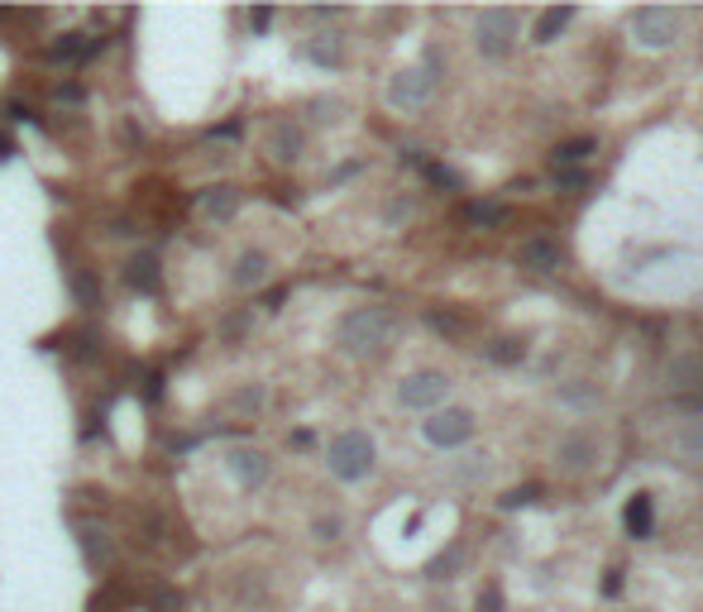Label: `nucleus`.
I'll return each mask as SVG.
<instances>
[{"instance_id": "c756f323", "label": "nucleus", "mask_w": 703, "mask_h": 612, "mask_svg": "<svg viewBox=\"0 0 703 612\" xmlns=\"http://www.w3.org/2000/svg\"><path fill=\"white\" fill-rule=\"evenodd\" d=\"M527 503H536V488H522V493L507 498V507H527Z\"/></svg>"}, {"instance_id": "6ab92c4d", "label": "nucleus", "mask_w": 703, "mask_h": 612, "mask_svg": "<svg viewBox=\"0 0 703 612\" xmlns=\"http://www.w3.org/2000/svg\"><path fill=\"white\" fill-rule=\"evenodd\" d=\"M125 283L139 287V292H149L158 283V254H134L130 268H125Z\"/></svg>"}, {"instance_id": "1a4fd4ad", "label": "nucleus", "mask_w": 703, "mask_h": 612, "mask_svg": "<svg viewBox=\"0 0 703 612\" xmlns=\"http://www.w3.org/2000/svg\"><path fill=\"white\" fill-rule=\"evenodd\" d=\"M225 469H230V479L240 483V488H264L268 474H273V459L264 455V450H254V445H240V450H230L225 455Z\"/></svg>"}, {"instance_id": "a878e982", "label": "nucleus", "mask_w": 703, "mask_h": 612, "mask_svg": "<svg viewBox=\"0 0 703 612\" xmlns=\"http://www.w3.org/2000/svg\"><path fill=\"white\" fill-rule=\"evenodd\" d=\"M311 536H316V541H340V536H345V517H335V512H330V517H316V522H311Z\"/></svg>"}, {"instance_id": "f8f14e48", "label": "nucleus", "mask_w": 703, "mask_h": 612, "mask_svg": "<svg viewBox=\"0 0 703 612\" xmlns=\"http://www.w3.org/2000/svg\"><path fill=\"white\" fill-rule=\"evenodd\" d=\"M273 278V259H268L264 249H240L235 263H230V283L240 287V292H254V287H264Z\"/></svg>"}, {"instance_id": "bb28decb", "label": "nucleus", "mask_w": 703, "mask_h": 612, "mask_svg": "<svg viewBox=\"0 0 703 612\" xmlns=\"http://www.w3.org/2000/svg\"><path fill=\"white\" fill-rule=\"evenodd\" d=\"M464 565V550L455 546L450 555H440V560H431V579H455V569Z\"/></svg>"}, {"instance_id": "6e6552de", "label": "nucleus", "mask_w": 703, "mask_h": 612, "mask_svg": "<svg viewBox=\"0 0 703 612\" xmlns=\"http://www.w3.org/2000/svg\"><path fill=\"white\" fill-rule=\"evenodd\" d=\"M598 459H603V440H598V431H589V426H574V431H565V436L555 440V469H560L565 479L594 474Z\"/></svg>"}, {"instance_id": "2f4dec72", "label": "nucleus", "mask_w": 703, "mask_h": 612, "mask_svg": "<svg viewBox=\"0 0 703 612\" xmlns=\"http://www.w3.org/2000/svg\"><path fill=\"white\" fill-rule=\"evenodd\" d=\"M0 158H10V139H0Z\"/></svg>"}, {"instance_id": "2eb2a0df", "label": "nucleus", "mask_w": 703, "mask_h": 612, "mask_svg": "<svg viewBox=\"0 0 703 612\" xmlns=\"http://www.w3.org/2000/svg\"><path fill=\"white\" fill-rule=\"evenodd\" d=\"M197 211L206 220L225 225V220H235V211H240V192H235V187H206L197 197Z\"/></svg>"}, {"instance_id": "393cba45", "label": "nucleus", "mask_w": 703, "mask_h": 612, "mask_svg": "<svg viewBox=\"0 0 703 612\" xmlns=\"http://www.w3.org/2000/svg\"><path fill=\"white\" fill-rule=\"evenodd\" d=\"M469 220H474V225H503L507 206L503 201H474V206H469Z\"/></svg>"}, {"instance_id": "4468645a", "label": "nucleus", "mask_w": 703, "mask_h": 612, "mask_svg": "<svg viewBox=\"0 0 703 612\" xmlns=\"http://www.w3.org/2000/svg\"><path fill=\"white\" fill-rule=\"evenodd\" d=\"M574 24V5H550V10H541L536 15V24H531V44H541V48H550L565 29Z\"/></svg>"}, {"instance_id": "c85d7f7f", "label": "nucleus", "mask_w": 703, "mask_h": 612, "mask_svg": "<svg viewBox=\"0 0 703 612\" xmlns=\"http://www.w3.org/2000/svg\"><path fill=\"white\" fill-rule=\"evenodd\" d=\"M507 603H503V589L498 584H488L484 593H479V603H474V612H503Z\"/></svg>"}, {"instance_id": "f3484780", "label": "nucleus", "mask_w": 703, "mask_h": 612, "mask_svg": "<svg viewBox=\"0 0 703 612\" xmlns=\"http://www.w3.org/2000/svg\"><path fill=\"white\" fill-rule=\"evenodd\" d=\"M670 388H703V354H675L670 359Z\"/></svg>"}, {"instance_id": "7ed1b4c3", "label": "nucleus", "mask_w": 703, "mask_h": 612, "mask_svg": "<svg viewBox=\"0 0 703 612\" xmlns=\"http://www.w3.org/2000/svg\"><path fill=\"white\" fill-rule=\"evenodd\" d=\"M326 469L335 474L340 483H364L369 474L378 469V445L369 431H359V426H350V431H340V436L326 445Z\"/></svg>"}, {"instance_id": "39448f33", "label": "nucleus", "mask_w": 703, "mask_h": 612, "mask_svg": "<svg viewBox=\"0 0 703 612\" xmlns=\"http://www.w3.org/2000/svg\"><path fill=\"white\" fill-rule=\"evenodd\" d=\"M436 87H440V63H436V58H421V63L397 67L393 77H388V87H383V96H388V106H393V110L412 115V110L431 106Z\"/></svg>"}, {"instance_id": "f03ea898", "label": "nucleus", "mask_w": 703, "mask_h": 612, "mask_svg": "<svg viewBox=\"0 0 703 612\" xmlns=\"http://www.w3.org/2000/svg\"><path fill=\"white\" fill-rule=\"evenodd\" d=\"M684 34V15L670 5H641L627 15V44L637 53H670Z\"/></svg>"}, {"instance_id": "f257e3e1", "label": "nucleus", "mask_w": 703, "mask_h": 612, "mask_svg": "<svg viewBox=\"0 0 703 612\" xmlns=\"http://www.w3.org/2000/svg\"><path fill=\"white\" fill-rule=\"evenodd\" d=\"M393 311L388 306H354L335 321V350L350 354V359H374L388 350L393 340Z\"/></svg>"}, {"instance_id": "7c9ffc66", "label": "nucleus", "mask_w": 703, "mask_h": 612, "mask_svg": "<svg viewBox=\"0 0 703 612\" xmlns=\"http://www.w3.org/2000/svg\"><path fill=\"white\" fill-rule=\"evenodd\" d=\"M58 101H87V91L82 87H58Z\"/></svg>"}, {"instance_id": "5701e85b", "label": "nucleus", "mask_w": 703, "mask_h": 612, "mask_svg": "<svg viewBox=\"0 0 703 612\" xmlns=\"http://www.w3.org/2000/svg\"><path fill=\"white\" fill-rule=\"evenodd\" d=\"M488 359H493V364H522V359H527V345H522V340H512V335H503V340H493V345H488Z\"/></svg>"}, {"instance_id": "20e7f679", "label": "nucleus", "mask_w": 703, "mask_h": 612, "mask_svg": "<svg viewBox=\"0 0 703 612\" xmlns=\"http://www.w3.org/2000/svg\"><path fill=\"white\" fill-rule=\"evenodd\" d=\"M469 39H474V53L484 58V63H503L517 53L522 44V20H517V10H479L474 15V29H469Z\"/></svg>"}, {"instance_id": "ddd939ff", "label": "nucleus", "mask_w": 703, "mask_h": 612, "mask_svg": "<svg viewBox=\"0 0 703 612\" xmlns=\"http://www.w3.org/2000/svg\"><path fill=\"white\" fill-rule=\"evenodd\" d=\"M264 149H268V158H273V163H297V158L307 153V134H302V125H297V120H278V125L268 130Z\"/></svg>"}, {"instance_id": "4be33fe9", "label": "nucleus", "mask_w": 703, "mask_h": 612, "mask_svg": "<svg viewBox=\"0 0 703 612\" xmlns=\"http://www.w3.org/2000/svg\"><path fill=\"white\" fill-rule=\"evenodd\" d=\"M264 402H268V388H264V383H244L240 393H230V407H235L240 416L264 412Z\"/></svg>"}, {"instance_id": "a211bd4d", "label": "nucleus", "mask_w": 703, "mask_h": 612, "mask_svg": "<svg viewBox=\"0 0 703 612\" xmlns=\"http://www.w3.org/2000/svg\"><path fill=\"white\" fill-rule=\"evenodd\" d=\"M307 58L321 67H340L345 63V44H340V34H316L307 44Z\"/></svg>"}, {"instance_id": "dca6fc26", "label": "nucleus", "mask_w": 703, "mask_h": 612, "mask_svg": "<svg viewBox=\"0 0 703 612\" xmlns=\"http://www.w3.org/2000/svg\"><path fill=\"white\" fill-rule=\"evenodd\" d=\"M670 445H675V455L699 459V464H703V412L680 416V426L670 431Z\"/></svg>"}, {"instance_id": "9b49d317", "label": "nucleus", "mask_w": 703, "mask_h": 612, "mask_svg": "<svg viewBox=\"0 0 703 612\" xmlns=\"http://www.w3.org/2000/svg\"><path fill=\"white\" fill-rule=\"evenodd\" d=\"M555 402L570 416H589L603 407V383H598V378H565V383L555 388Z\"/></svg>"}, {"instance_id": "cd10ccee", "label": "nucleus", "mask_w": 703, "mask_h": 612, "mask_svg": "<svg viewBox=\"0 0 703 612\" xmlns=\"http://www.w3.org/2000/svg\"><path fill=\"white\" fill-rule=\"evenodd\" d=\"M584 182H589L584 168H555V187H560V192H579Z\"/></svg>"}, {"instance_id": "423d86ee", "label": "nucleus", "mask_w": 703, "mask_h": 612, "mask_svg": "<svg viewBox=\"0 0 703 612\" xmlns=\"http://www.w3.org/2000/svg\"><path fill=\"white\" fill-rule=\"evenodd\" d=\"M397 407L402 412H421V416H431L440 412L445 402H450V378L440 369H412V373H402L397 378Z\"/></svg>"}, {"instance_id": "412c9836", "label": "nucleus", "mask_w": 703, "mask_h": 612, "mask_svg": "<svg viewBox=\"0 0 703 612\" xmlns=\"http://www.w3.org/2000/svg\"><path fill=\"white\" fill-rule=\"evenodd\" d=\"M87 53H96V39H82V34H63V44L48 48L53 63H77V58H87Z\"/></svg>"}, {"instance_id": "0eeeda50", "label": "nucleus", "mask_w": 703, "mask_h": 612, "mask_svg": "<svg viewBox=\"0 0 703 612\" xmlns=\"http://www.w3.org/2000/svg\"><path fill=\"white\" fill-rule=\"evenodd\" d=\"M474 431H479V416L469 407H455V402H445L440 412H431L421 421V440L431 450H464L474 440Z\"/></svg>"}, {"instance_id": "aec40b11", "label": "nucleus", "mask_w": 703, "mask_h": 612, "mask_svg": "<svg viewBox=\"0 0 703 612\" xmlns=\"http://www.w3.org/2000/svg\"><path fill=\"white\" fill-rule=\"evenodd\" d=\"M594 149H598V139H589V134H584V139H570V144L555 149V168H584Z\"/></svg>"}, {"instance_id": "b1692460", "label": "nucleus", "mask_w": 703, "mask_h": 612, "mask_svg": "<svg viewBox=\"0 0 703 612\" xmlns=\"http://www.w3.org/2000/svg\"><path fill=\"white\" fill-rule=\"evenodd\" d=\"M82 550H87V560H91V565L101 569V565L110 560V550H115V546H110V536H106V531H82Z\"/></svg>"}, {"instance_id": "9d476101", "label": "nucleus", "mask_w": 703, "mask_h": 612, "mask_svg": "<svg viewBox=\"0 0 703 612\" xmlns=\"http://www.w3.org/2000/svg\"><path fill=\"white\" fill-rule=\"evenodd\" d=\"M517 268L531 273V278H550L560 268V244L550 240V235H527V240L517 244Z\"/></svg>"}]
</instances>
